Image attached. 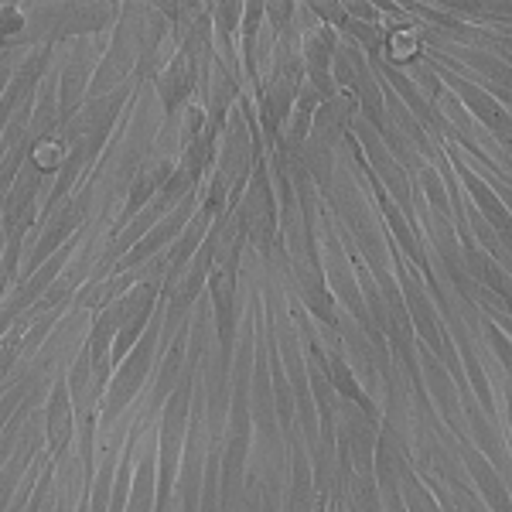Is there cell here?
Instances as JSON below:
<instances>
[{
    "instance_id": "obj_1",
    "label": "cell",
    "mask_w": 512,
    "mask_h": 512,
    "mask_svg": "<svg viewBox=\"0 0 512 512\" xmlns=\"http://www.w3.org/2000/svg\"><path fill=\"white\" fill-rule=\"evenodd\" d=\"M161 321H164V304L158 308V315L147 325V332L137 338V345L123 355V362L113 369L110 383H106L103 403H99V431H110L120 424V417L127 414V407L137 400L140 390L147 386V379L154 373V359H158V338H161Z\"/></svg>"
},
{
    "instance_id": "obj_2",
    "label": "cell",
    "mask_w": 512,
    "mask_h": 512,
    "mask_svg": "<svg viewBox=\"0 0 512 512\" xmlns=\"http://www.w3.org/2000/svg\"><path fill=\"white\" fill-rule=\"evenodd\" d=\"M236 222L243 243L260 256L263 263H274V256L284 253V246L277 243V202H274V185H270V161H256L253 175L246 181V192L236 202Z\"/></svg>"
},
{
    "instance_id": "obj_3",
    "label": "cell",
    "mask_w": 512,
    "mask_h": 512,
    "mask_svg": "<svg viewBox=\"0 0 512 512\" xmlns=\"http://www.w3.org/2000/svg\"><path fill=\"white\" fill-rule=\"evenodd\" d=\"M86 219H93V188L82 185L79 192L65 195L59 205L45 209L35 222V239H31V250H24L21 260V280L31 277L48 256H55L69 243L72 236L86 226Z\"/></svg>"
},
{
    "instance_id": "obj_4",
    "label": "cell",
    "mask_w": 512,
    "mask_h": 512,
    "mask_svg": "<svg viewBox=\"0 0 512 512\" xmlns=\"http://www.w3.org/2000/svg\"><path fill=\"white\" fill-rule=\"evenodd\" d=\"M140 21H144V4H120V18L106 41L103 62H99L93 82H89L86 99L110 96L113 89L134 82L137 72V48H140Z\"/></svg>"
},
{
    "instance_id": "obj_5",
    "label": "cell",
    "mask_w": 512,
    "mask_h": 512,
    "mask_svg": "<svg viewBox=\"0 0 512 512\" xmlns=\"http://www.w3.org/2000/svg\"><path fill=\"white\" fill-rule=\"evenodd\" d=\"M106 52V38L93 35V38H72L59 48V62H55V72H59V113L62 123L86 103L89 82H93L99 62H103Z\"/></svg>"
},
{
    "instance_id": "obj_6",
    "label": "cell",
    "mask_w": 512,
    "mask_h": 512,
    "mask_svg": "<svg viewBox=\"0 0 512 512\" xmlns=\"http://www.w3.org/2000/svg\"><path fill=\"white\" fill-rule=\"evenodd\" d=\"M349 130H355V134H352L355 144L366 151V158H369V164H373V171H376L379 178H383V185L390 188L386 195L396 198L393 205L403 212V216H410V222H417V212H414L417 209V195H414V188H410V175L400 168V164H396L393 154L386 151L383 137H379L376 130L359 117V113H355V120H352Z\"/></svg>"
},
{
    "instance_id": "obj_7",
    "label": "cell",
    "mask_w": 512,
    "mask_h": 512,
    "mask_svg": "<svg viewBox=\"0 0 512 512\" xmlns=\"http://www.w3.org/2000/svg\"><path fill=\"white\" fill-rule=\"evenodd\" d=\"M198 82H202L198 65L188 59L185 52H178V48H175V52H171V59L164 62V69L151 79V89H154V96H158V103L164 110V120L178 117V113L192 103Z\"/></svg>"
},
{
    "instance_id": "obj_8",
    "label": "cell",
    "mask_w": 512,
    "mask_h": 512,
    "mask_svg": "<svg viewBox=\"0 0 512 512\" xmlns=\"http://www.w3.org/2000/svg\"><path fill=\"white\" fill-rule=\"evenodd\" d=\"M417 369H420L424 396H431V400L437 403L444 424L454 431V441H468V424H465L461 407H458V386H454V379L448 376V369H444L427 349H417Z\"/></svg>"
},
{
    "instance_id": "obj_9",
    "label": "cell",
    "mask_w": 512,
    "mask_h": 512,
    "mask_svg": "<svg viewBox=\"0 0 512 512\" xmlns=\"http://www.w3.org/2000/svg\"><path fill=\"white\" fill-rule=\"evenodd\" d=\"M338 38L328 24H311L301 35V69L308 76V86L315 89L321 99L335 96V79H332V59H335Z\"/></svg>"
},
{
    "instance_id": "obj_10",
    "label": "cell",
    "mask_w": 512,
    "mask_h": 512,
    "mask_svg": "<svg viewBox=\"0 0 512 512\" xmlns=\"http://www.w3.org/2000/svg\"><path fill=\"white\" fill-rule=\"evenodd\" d=\"M45 451L52 461H62L69 454V444L76 437V410H72V396L65 376L52 383V390L45 396Z\"/></svg>"
},
{
    "instance_id": "obj_11",
    "label": "cell",
    "mask_w": 512,
    "mask_h": 512,
    "mask_svg": "<svg viewBox=\"0 0 512 512\" xmlns=\"http://www.w3.org/2000/svg\"><path fill=\"white\" fill-rule=\"evenodd\" d=\"M454 458L472 472V482L478 495H482V506L492 509V512H512V502H509V485L506 478L492 468V461H485V454L475 448L472 441H448Z\"/></svg>"
},
{
    "instance_id": "obj_12",
    "label": "cell",
    "mask_w": 512,
    "mask_h": 512,
    "mask_svg": "<svg viewBox=\"0 0 512 512\" xmlns=\"http://www.w3.org/2000/svg\"><path fill=\"white\" fill-rule=\"evenodd\" d=\"M355 113H359V103H355L352 93L328 96L325 103H321L318 110H315V117H311L308 144L321 147V151H335V147L345 140V134H349Z\"/></svg>"
},
{
    "instance_id": "obj_13",
    "label": "cell",
    "mask_w": 512,
    "mask_h": 512,
    "mask_svg": "<svg viewBox=\"0 0 512 512\" xmlns=\"http://www.w3.org/2000/svg\"><path fill=\"white\" fill-rule=\"evenodd\" d=\"M188 318H192V315H188ZM185 352H188V321L178 328L175 338H171V342L158 352L161 359H154V362H158V369H154V376H151L154 386H151V400H147V410H144L147 417L158 414V410L164 407V400L175 393L178 379H181V373H185Z\"/></svg>"
},
{
    "instance_id": "obj_14",
    "label": "cell",
    "mask_w": 512,
    "mask_h": 512,
    "mask_svg": "<svg viewBox=\"0 0 512 512\" xmlns=\"http://www.w3.org/2000/svg\"><path fill=\"white\" fill-rule=\"evenodd\" d=\"M144 448H140L137 472L130 478V495L123 512H154L158 506V434L144 420Z\"/></svg>"
},
{
    "instance_id": "obj_15",
    "label": "cell",
    "mask_w": 512,
    "mask_h": 512,
    "mask_svg": "<svg viewBox=\"0 0 512 512\" xmlns=\"http://www.w3.org/2000/svg\"><path fill=\"white\" fill-rule=\"evenodd\" d=\"M448 161L454 164V175H458V181H465V188L475 195V202H478L475 212L509 243V209H506V202H502L499 195H492V188L475 175L472 164H465V154H461V147H454V144L448 147Z\"/></svg>"
},
{
    "instance_id": "obj_16",
    "label": "cell",
    "mask_w": 512,
    "mask_h": 512,
    "mask_svg": "<svg viewBox=\"0 0 512 512\" xmlns=\"http://www.w3.org/2000/svg\"><path fill=\"white\" fill-rule=\"evenodd\" d=\"M291 437V475H287V502L284 512H315L318 506V489H315V478H311V458L308 451L301 448L294 431H287Z\"/></svg>"
},
{
    "instance_id": "obj_17",
    "label": "cell",
    "mask_w": 512,
    "mask_h": 512,
    "mask_svg": "<svg viewBox=\"0 0 512 512\" xmlns=\"http://www.w3.org/2000/svg\"><path fill=\"white\" fill-rule=\"evenodd\" d=\"M448 86L458 93L461 99H465V106L475 113L478 120L489 127V134H495L502 140V144H509V113L502 110L499 103L492 99V93H485L482 86H475V82H468V79H461V76H448Z\"/></svg>"
},
{
    "instance_id": "obj_18",
    "label": "cell",
    "mask_w": 512,
    "mask_h": 512,
    "mask_svg": "<svg viewBox=\"0 0 512 512\" xmlns=\"http://www.w3.org/2000/svg\"><path fill=\"white\" fill-rule=\"evenodd\" d=\"M396 492H400L403 512H441V506H437V499H434V492L427 489L424 482H420V475H417L414 465H407L400 472Z\"/></svg>"
},
{
    "instance_id": "obj_19",
    "label": "cell",
    "mask_w": 512,
    "mask_h": 512,
    "mask_svg": "<svg viewBox=\"0 0 512 512\" xmlns=\"http://www.w3.org/2000/svg\"><path fill=\"white\" fill-rule=\"evenodd\" d=\"M478 325H482V332H485V338H489V345H495V355H499L502 369H509V338L492 325L489 315H482V321H478Z\"/></svg>"
},
{
    "instance_id": "obj_20",
    "label": "cell",
    "mask_w": 512,
    "mask_h": 512,
    "mask_svg": "<svg viewBox=\"0 0 512 512\" xmlns=\"http://www.w3.org/2000/svg\"><path fill=\"white\" fill-rule=\"evenodd\" d=\"M434 492H437L434 499H437V506H441V512H461V509L454 506V502L448 499V495H444V489H441V485H437V482H434Z\"/></svg>"
},
{
    "instance_id": "obj_21",
    "label": "cell",
    "mask_w": 512,
    "mask_h": 512,
    "mask_svg": "<svg viewBox=\"0 0 512 512\" xmlns=\"http://www.w3.org/2000/svg\"><path fill=\"white\" fill-rule=\"evenodd\" d=\"M11 287H14V280L7 277L4 267H0V304H4V297H7V291H11Z\"/></svg>"
},
{
    "instance_id": "obj_22",
    "label": "cell",
    "mask_w": 512,
    "mask_h": 512,
    "mask_svg": "<svg viewBox=\"0 0 512 512\" xmlns=\"http://www.w3.org/2000/svg\"><path fill=\"white\" fill-rule=\"evenodd\" d=\"M315 512H328V502H325V499H318V506H315Z\"/></svg>"
}]
</instances>
